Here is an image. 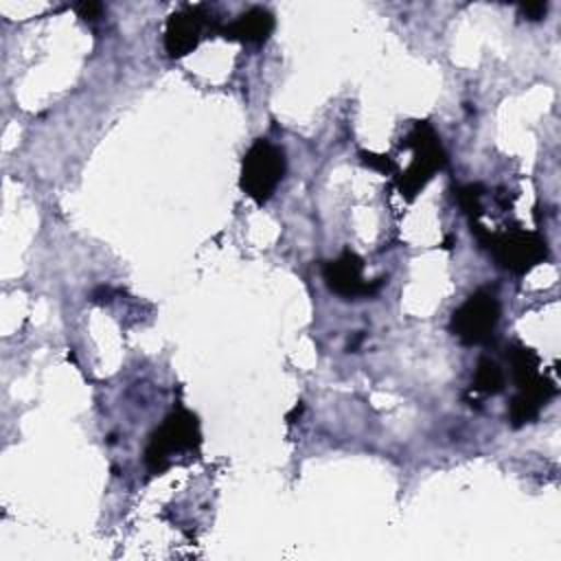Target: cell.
<instances>
[{"label":"cell","mask_w":561,"mask_h":561,"mask_svg":"<svg viewBox=\"0 0 561 561\" xmlns=\"http://www.w3.org/2000/svg\"><path fill=\"white\" fill-rule=\"evenodd\" d=\"M519 13L526 20H530V22H539L548 13V2H526V4H519Z\"/></svg>","instance_id":"4fadbf2b"},{"label":"cell","mask_w":561,"mask_h":561,"mask_svg":"<svg viewBox=\"0 0 561 561\" xmlns=\"http://www.w3.org/2000/svg\"><path fill=\"white\" fill-rule=\"evenodd\" d=\"M359 158L364 164H368L370 169H377L381 173H392L394 171V160L390 156H381V153H373V151H359Z\"/></svg>","instance_id":"7c38bea8"},{"label":"cell","mask_w":561,"mask_h":561,"mask_svg":"<svg viewBox=\"0 0 561 561\" xmlns=\"http://www.w3.org/2000/svg\"><path fill=\"white\" fill-rule=\"evenodd\" d=\"M322 278L327 287L344 300L370 298L379 294V289L386 285L383 276L375 280H364V261L351 250H344L337 259L327 261L322 267Z\"/></svg>","instance_id":"ba28073f"},{"label":"cell","mask_w":561,"mask_h":561,"mask_svg":"<svg viewBox=\"0 0 561 561\" xmlns=\"http://www.w3.org/2000/svg\"><path fill=\"white\" fill-rule=\"evenodd\" d=\"M471 388L480 394H500L506 388V375L495 359L482 355L476 364Z\"/></svg>","instance_id":"30bf717a"},{"label":"cell","mask_w":561,"mask_h":561,"mask_svg":"<svg viewBox=\"0 0 561 561\" xmlns=\"http://www.w3.org/2000/svg\"><path fill=\"white\" fill-rule=\"evenodd\" d=\"M219 28H221L219 22L215 20V15L204 4L184 7L175 13H171L169 20H167L164 50L173 59L184 57L193 48H197L204 33H208V31L219 33Z\"/></svg>","instance_id":"52a82bcc"},{"label":"cell","mask_w":561,"mask_h":561,"mask_svg":"<svg viewBox=\"0 0 561 561\" xmlns=\"http://www.w3.org/2000/svg\"><path fill=\"white\" fill-rule=\"evenodd\" d=\"M202 443L199 421L186 408H175L167 419L151 432L145 447V465L151 473H164L173 458L186 451H197Z\"/></svg>","instance_id":"7a4b0ae2"},{"label":"cell","mask_w":561,"mask_h":561,"mask_svg":"<svg viewBox=\"0 0 561 561\" xmlns=\"http://www.w3.org/2000/svg\"><path fill=\"white\" fill-rule=\"evenodd\" d=\"M276 26V20L272 15V11L263 9V7H252L243 13H239L232 22L224 24L219 28V35L230 39V42H241V44H263L272 31Z\"/></svg>","instance_id":"9c48e42d"},{"label":"cell","mask_w":561,"mask_h":561,"mask_svg":"<svg viewBox=\"0 0 561 561\" xmlns=\"http://www.w3.org/2000/svg\"><path fill=\"white\" fill-rule=\"evenodd\" d=\"M506 359L517 388L508 405V421L513 427H522L539 416L546 403L557 394V386L552 379L539 373L541 359L533 348L524 344H511L506 348Z\"/></svg>","instance_id":"6da1fadb"},{"label":"cell","mask_w":561,"mask_h":561,"mask_svg":"<svg viewBox=\"0 0 561 561\" xmlns=\"http://www.w3.org/2000/svg\"><path fill=\"white\" fill-rule=\"evenodd\" d=\"M500 316L502 307L497 296L486 289H478L454 309L449 329L462 344H486L497 329Z\"/></svg>","instance_id":"8992f818"},{"label":"cell","mask_w":561,"mask_h":561,"mask_svg":"<svg viewBox=\"0 0 561 561\" xmlns=\"http://www.w3.org/2000/svg\"><path fill=\"white\" fill-rule=\"evenodd\" d=\"M75 9H77L79 18H83L85 22H94L103 15V4L101 2H81Z\"/></svg>","instance_id":"5bb4252c"},{"label":"cell","mask_w":561,"mask_h":561,"mask_svg":"<svg viewBox=\"0 0 561 561\" xmlns=\"http://www.w3.org/2000/svg\"><path fill=\"white\" fill-rule=\"evenodd\" d=\"M482 184H465L456 191V199L471 221H478V217L482 215Z\"/></svg>","instance_id":"8fae6325"},{"label":"cell","mask_w":561,"mask_h":561,"mask_svg":"<svg viewBox=\"0 0 561 561\" xmlns=\"http://www.w3.org/2000/svg\"><path fill=\"white\" fill-rule=\"evenodd\" d=\"M401 147L412 149L410 167L399 175L397 186L405 199H412L416 193L425 188V184L447 164V153L440 145L438 134L425 121L414 123L408 136L401 140Z\"/></svg>","instance_id":"277c9868"},{"label":"cell","mask_w":561,"mask_h":561,"mask_svg":"<svg viewBox=\"0 0 561 561\" xmlns=\"http://www.w3.org/2000/svg\"><path fill=\"white\" fill-rule=\"evenodd\" d=\"M287 169L285 151L267 138H256L241 160V191L256 204H265Z\"/></svg>","instance_id":"5b68a950"},{"label":"cell","mask_w":561,"mask_h":561,"mask_svg":"<svg viewBox=\"0 0 561 561\" xmlns=\"http://www.w3.org/2000/svg\"><path fill=\"white\" fill-rule=\"evenodd\" d=\"M471 230L478 241L491 252L495 263L513 274H526L535 265L548 259V243L539 232L530 230H504V232H489L478 221H471Z\"/></svg>","instance_id":"3957f363"}]
</instances>
